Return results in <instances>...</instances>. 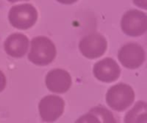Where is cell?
<instances>
[{
	"instance_id": "8",
	"label": "cell",
	"mask_w": 147,
	"mask_h": 123,
	"mask_svg": "<svg viewBox=\"0 0 147 123\" xmlns=\"http://www.w3.org/2000/svg\"><path fill=\"white\" fill-rule=\"evenodd\" d=\"M93 73L99 81L112 83L119 78L121 68L115 60L111 58H105L95 64Z\"/></svg>"
},
{
	"instance_id": "2",
	"label": "cell",
	"mask_w": 147,
	"mask_h": 123,
	"mask_svg": "<svg viewBox=\"0 0 147 123\" xmlns=\"http://www.w3.org/2000/svg\"><path fill=\"white\" fill-rule=\"evenodd\" d=\"M135 99L134 89L126 84H118L112 86L106 94L108 105L115 111H124L129 108Z\"/></svg>"
},
{
	"instance_id": "7",
	"label": "cell",
	"mask_w": 147,
	"mask_h": 123,
	"mask_svg": "<svg viewBox=\"0 0 147 123\" xmlns=\"http://www.w3.org/2000/svg\"><path fill=\"white\" fill-rule=\"evenodd\" d=\"M65 102L58 96H47L39 103V112L42 121L53 122L64 113Z\"/></svg>"
},
{
	"instance_id": "6",
	"label": "cell",
	"mask_w": 147,
	"mask_h": 123,
	"mask_svg": "<svg viewBox=\"0 0 147 123\" xmlns=\"http://www.w3.org/2000/svg\"><path fill=\"white\" fill-rule=\"evenodd\" d=\"M118 59L123 66L128 69H137L145 62L146 53L140 44L130 42L119 50Z\"/></svg>"
},
{
	"instance_id": "10",
	"label": "cell",
	"mask_w": 147,
	"mask_h": 123,
	"mask_svg": "<svg viewBox=\"0 0 147 123\" xmlns=\"http://www.w3.org/2000/svg\"><path fill=\"white\" fill-rule=\"evenodd\" d=\"M29 46L28 38L20 33L11 34L4 41V50L9 56L13 58L23 57Z\"/></svg>"
},
{
	"instance_id": "17",
	"label": "cell",
	"mask_w": 147,
	"mask_h": 123,
	"mask_svg": "<svg viewBox=\"0 0 147 123\" xmlns=\"http://www.w3.org/2000/svg\"><path fill=\"white\" fill-rule=\"evenodd\" d=\"M9 2L10 3H16V2H18V1H22V0H8Z\"/></svg>"
},
{
	"instance_id": "15",
	"label": "cell",
	"mask_w": 147,
	"mask_h": 123,
	"mask_svg": "<svg viewBox=\"0 0 147 123\" xmlns=\"http://www.w3.org/2000/svg\"><path fill=\"white\" fill-rule=\"evenodd\" d=\"M133 1L139 7H141L143 9H147L146 0H133Z\"/></svg>"
},
{
	"instance_id": "12",
	"label": "cell",
	"mask_w": 147,
	"mask_h": 123,
	"mask_svg": "<svg viewBox=\"0 0 147 123\" xmlns=\"http://www.w3.org/2000/svg\"><path fill=\"white\" fill-rule=\"evenodd\" d=\"M90 113L96 116L101 123H117L113 113L104 107H95L90 110Z\"/></svg>"
},
{
	"instance_id": "9",
	"label": "cell",
	"mask_w": 147,
	"mask_h": 123,
	"mask_svg": "<svg viewBox=\"0 0 147 123\" xmlns=\"http://www.w3.org/2000/svg\"><path fill=\"white\" fill-rule=\"evenodd\" d=\"M45 82L50 91L62 94L71 88V77L68 72L63 69H53L48 72Z\"/></svg>"
},
{
	"instance_id": "3",
	"label": "cell",
	"mask_w": 147,
	"mask_h": 123,
	"mask_svg": "<svg viewBox=\"0 0 147 123\" xmlns=\"http://www.w3.org/2000/svg\"><path fill=\"white\" fill-rule=\"evenodd\" d=\"M8 18L14 28L25 30L35 24L38 19V12L30 3L17 4L9 9Z\"/></svg>"
},
{
	"instance_id": "5",
	"label": "cell",
	"mask_w": 147,
	"mask_h": 123,
	"mask_svg": "<svg viewBox=\"0 0 147 123\" xmlns=\"http://www.w3.org/2000/svg\"><path fill=\"white\" fill-rule=\"evenodd\" d=\"M108 47L106 38L99 33H92L84 36L79 42V50L87 59H96L104 54Z\"/></svg>"
},
{
	"instance_id": "1",
	"label": "cell",
	"mask_w": 147,
	"mask_h": 123,
	"mask_svg": "<svg viewBox=\"0 0 147 123\" xmlns=\"http://www.w3.org/2000/svg\"><path fill=\"white\" fill-rule=\"evenodd\" d=\"M56 47L53 42L46 36H37L32 39L28 58L36 66H47L56 57Z\"/></svg>"
},
{
	"instance_id": "13",
	"label": "cell",
	"mask_w": 147,
	"mask_h": 123,
	"mask_svg": "<svg viewBox=\"0 0 147 123\" xmlns=\"http://www.w3.org/2000/svg\"><path fill=\"white\" fill-rule=\"evenodd\" d=\"M75 123H101L100 121L98 120V118L96 116H95L94 115L88 113L86 115L82 116L80 118H78Z\"/></svg>"
},
{
	"instance_id": "16",
	"label": "cell",
	"mask_w": 147,
	"mask_h": 123,
	"mask_svg": "<svg viewBox=\"0 0 147 123\" xmlns=\"http://www.w3.org/2000/svg\"><path fill=\"white\" fill-rule=\"evenodd\" d=\"M57 1L64 4H71V3H76L78 0H57Z\"/></svg>"
},
{
	"instance_id": "4",
	"label": "cell",
	"mask_w": 147,
	"mask_h": 123,
	"mask_svg": "<svg viewBox=\"0 0 147 123\" xmlns=\"http://www.w3.org/2000/svg\"><path fill=\"white\" fill-rule=\"evenodd\" d=\"M121 26L126 34L133 37L140 36L147 30L146 14L138 9H130L123 15Z\"/></svg>"
},
{
	"instance_id": "14",
	"label": "cell",
	"mask_w": 147,
	"mask_h": 123,
	"mask_svg": "<svg viewBox=\"0 0 147 123\" xmlns=\"http://www.w3.org/2000/svg\"><path fill=\"white\" fill-rule=\"evenodd\" d=\"M6 86V78L3 72L0 70V92H2Z\"/></svg>"
},
{
	"instance_id": "11",
	"label": "cell",
	"mask_w": 147,
	"mask_h": 123,
	"mask_svg": "<svg viewBox=\"0 0 147 123\" xmlns=\"http://www.w3.org/2000/svg\"><path fill=\"white\" fill-rule=\"evenodd\" d=\"M147 104L144 101L138 102L126 115L125 123H147Z\"/></svg>"
}]
</instances>
